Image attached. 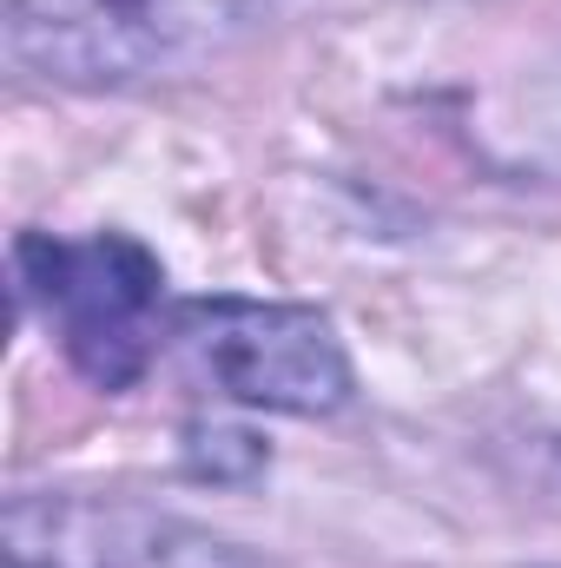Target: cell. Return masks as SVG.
Instances as JSON below:
<instances>
[{"instance_id": "1", "label": "cell", "mask_w": 561, "mask_h": 568, "mask_svg": "<svg viewBox=\"0 0 561 568\" xmlns=\"http://www.w3.org/2000/svg\"><path fill=\"white\" fill-rule=\"evenodd\" d=\"M272 7L278 0H0V33L13 67L80 93H120L212 60Z\"/></svg>"}, {"instance_id": "4", "label": "cell", "mask_w": 561, "mask_h": 568, "mask_svg": "<svg viewBox=\"0 0 561 568\" xmlns=\"http://www.w3.org/2000/svg\"><path fill=\"white\" fill-rule=\"evenodd\" d=\"M0 568H265L252 549L133 496H13Z\"/></svg>"}, {"instance_id": "3", "label": "cell", "mask_w": 561, "mask_h": 568, "mask_svg": "<svg viewBox=\"0 0 561 568\" xmlns=\"http://www.w3.org/2000/svg\"><path fill=\"white\" fill-rule=\"evenodd\" d=\"M165 344L192 384L278 417H330L350 404V357L324 311L258 297H192L165 317Z\"/></svg>"}, {"instance_id": "2", "label": "cell", "mask_w": 561, "mask_h": 568, "mask_svg": "<svg viewBox=\"0 0 561 568\" xmlns=\"http://www.w3.org/2000/svg\"><path fill=\"white\" fill-rule=\"evenodd\" d=\"M13 278L20 304L47 317L67 364L93 390H133L159 344V304H165V265L126 232L93 239H53L20 232L13 239Z\"/></svg>"}]
</instances>
